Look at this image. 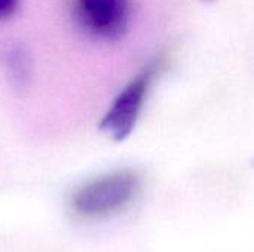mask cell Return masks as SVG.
Instances as JSON below:
<instances>
[{"mask_svg": "<svg viewBox=\"0 0 254 252\" xmlns=\"http://www.w3.org/2000/svg\"><path fill=\"white\" fill-rule=\"evenodd\" d=\"M141 177L132 169H118L82 184L70 198L71 211L86 220L106 218L125 209L138 195Z\"/></svg>", "mask_w": 254, "mask_h": 252, "instance_id": "1", "label": "cell"}, {"mask_svg": "<svg viewBox=\"0 0 254 252\" xmlns=\"http://www.w3.org/2000/svg\"><path fill=\"white\" fill-rule=\"evenodd\" d=\"M164 61V58H158L149 62L113 98L98 125L100 131L110 140L124 141L132 134L146 105L152 83L158 73H161Z\"/></svg>", "mask_w": 254, "mask_h": 252, "instance_id": "2", "label": "cell"}, {"mask_svg": "<svg viewBox=\"0 0 254 252\" xmlns=\"http://www.w3.org/2000/svg\"><path fill=\"white\" fill-rule=\"evenodd\" d=\"M70 7L79 30L100 42L124 37L132 18L131 0H71Z\"/></svg>", "mask_w": 254, "mask_h": 252, "instance_id": "3", "label": "cell"}, {"mask_svg": "<svg viewBox=\"0 0 254 252\" xmlns=\"http://www.w3.org/2000/svg\"><path fill=\"white\" fill-rule=\"evenodd\" d=\"M7 77L16 89H21L27 85L30 73H31V59L27 49L18 43H13L4 56Z\"/></svg>", "mask_w": 254, "mask_h": 252, "instance_id": "4", "label": "cell"}, {"mask_svg": "<svg viewBox=\"0 0 254 252\" xmlns=\"http://www.w3.org/2000/svg\"><path fill=\"white\" fill-rule=\"evenodd\" d=\"M19 0H0V22L7 21L18 10Z\"/></svg>", "mask_w": 254, "mask_h": 252, "instance_id": "5", "label": "cell"}, {"mask_svg": "<svg viewBox=\"0 0 254 252\" xmlns=\"http://www.w3.org/2000/svg\"><path fill=\"white\" fill-rule=\"evenodd\" d=\"M201 1H202V3H213L214 0H201Z\"/></svg>", "mask_w": 254, "mask_h": 252, "instance_id": "6", "label": "cell"}]
</instances>
